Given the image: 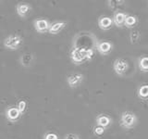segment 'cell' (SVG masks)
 Returning <instances> with one entry per match:
<instances>
[{
	"instance_id": "9c48e42d",
	"label": "cell",
	"mask_w": 148,
	"mask_h": 139,
	"mask_svg": "<svg viewBox=\"0 0 148 139\" xmlns=\"http://www.w3.org/2000/svg\"><path fill=\"white\" fill-rule=\"evenodd\" d=\"M113 26L112 18L108 16H101L98 19V27L101 30H109Z\"/></svg>"
},
{
	"instance_id": "44dd1931",
	"label": "cell",
	"mask_w": 148,
	"mask_h": 139,
	"mask_svg": "<svg viewBox=\"0 0 148 139\" xmlns=\"http://www.w3.org/2000/svg\"><path fill=\"white\" fill-rule=\"evenodd\" d=\"M105 130L104 128H102L100 126H95L94 128V133L96 134V136H102L104 133H105Z\"/></svg>"
},
{
	"instance_id": "7c38bea8",
	"label": "cell",
	"mask_w": 148,
	"mask_h": 139,
	"mask_svg": "<svg viewBox=\"0 0 148 139\" xmlns=\"http://www.w3.org/2000/svg\"><path fill=\"white\" fill-rule=\"evenodd\" d=\"M66 26H67V22H65V21L54 22L53 24H50V27L48 29V32L51 34H58V32H61Z\"/></svg>"
},
{
	"instance_id": "603a6c76",
	"label": "cell",
	"mask_w": 148,
	"mask_h": 139,
	"mask_svg": "<svg viewBox=\"0 0 148 139\" xmlns=\"http://www.w3.org/2000/svg\"><path fill=\"white\" fill-rule=\"evenodd\" d=\"M64 139H80V138L75 133H68L65 136Z\"/></svg>"
},
{
	"instance_id": "d6986e66",
	"label": "cell",
	"mask_w": 148,
	"mask_h": 139,
	"mask_svg": "<svg viewBox=\"0 0 148 139\" xmlns=\"http://www.w3.org/2000/svg\"><path fill=\"white\" fill-rule=\"evenodd\" d=\"M26 108H27V102H26L25 100L21 99V100L18 101V105H17V109H18V111H20V113H21V114H23V113H24V111H25Z\"/></svg>"
},
{
	"instance_id": "9a60e30c",
	"label": "cell",
	"mask_w": 148,
	"mask_h": 139,
	"mask_svg": "<svg viewBox=\"0 0 148 139\" xmlns=\"http://www.w3.org/2000/svg\"><path fill=\"white\" fill-rule=\"evenodd\" d=\"M34 60V56L31 53H24L21 57V64L24 67H29Z\"/></svg>"
},
{
	"instance_id": "7a4b0ae2",
	"label": "cell",
	"mask_w": 148,
	"mask_h": 139,
	"mask_svg": "<svg viewBox=\"0 0 148 139\" xmlns=\"http://www.w3.org/2000/svg\"><path fill=\"white\" fill-rule=\"evenodd\" d=\"M22 38L18 34H13L6 37L3 42L4 46L9 50H17L22 44Z\"/></svg>"
},
{
	"instance_id": "277c9868",
	"label": "cell",
	"mask_w": 148,
	"mask_h": 139,
	"mask_svg": "<svg viewBox=\"0 0 148 139\" xmlns=\"http://www.w3.org/2000/svg\"><path fill=\"white\" fill-rule=\"evenodd\" d=\"M113 68H114L115 72L117 73L118 75L122 76L127 72L129 69V64L127 62V60H125L123 58H117L114 61Z\"/></svg>"
},
{
	"instance_id": "4fadbf2b",
	"label": "cell",
	"mask_w": 148,
	"mask_h": 139,
	"mask_svg": "<svg viewBox=\"0 0 148 139\" xmlns=\"http://www.w3.org/2000/svg\"><path fill=\"white\" fill-rule=\"evenodd\" d=\"M126 18V14L123 12L118 11L114 14V16L112 18L113 24H115L117 27H122L124 25V21Z\"/></svg>"
},
{
	"instance_id": "e0dca14e",
	"label": "cell",
	"mask_w": 148,
	"mask_h": 139,
	"mask_svg": "<svg viewBox=\"0 0 148 139\" xmlns=\"http://www.w3.org/2000/svg\"><path fill=\"white\" fill-rule=\"evenodd\" d=\"M138 96L141 99L146 100L148 97V85H143L138 90Z\"/></svg>"
},
{
	"instance_id": "ac0fdd59",
	"label": "cell",
	"mask_w": 148,
	"mask_h": 139,
	"mask_svg": "<svg viewBox=\"0 0 148 139\" xmlns=\"http://www.w3.org/2000/svg\"><path fill=\"white\" fill-rule=\"evenodd\" d=\"M139 37H140V34H139V32L134 30L132 31L131 34H130V40H131V43L133 45V44H136L138 42V39Z\"/></svg>"
},
{
	"instance_id": "52a82bcc",
	"label": "cell",
	"mask_w": 148,
	"mask_h": 139,
	"mask_svg": "<svg viewBox=\"0 0 148 139\" xmlns=\"http://www.w3.org/2000/svg\"><path fill=\"white\" fill-rule=\"evenodd\" d=\"M113 49V45L108 41H103V42H99L98 44L96 45V50L101 55H108Z\"/></svg>"
},
{
	"instance_id": "ba28073f",
	"label": "cell",
	"mask_w": 148,
	"mask_h": 139,
	"mask_svg": "<svg viewBox=\"0 0 148 139\" xmlns=\"http://www.w3.org/2000/svg\"><path fill=\"white\" fill-rule=\"evenodd\" d=\"M95 122H96L97 126H100L102 128L106 129V127H108L109 125L112 123V119H111L110 117H108V115L100 114L96 117Z\"/></svg>"
},
{
	"instance_id": "8992f818",
	"label": "cell",
	"mask_w": 148,
	"mask_h": 139,
	"mask_svg": "<svg viewBox=\"0 0 148 139\" xmlns=\"http://www.w3.org/2000/svg\"><path fill=\"white\" fill-rule=\"evenodd\" d=\"M34 29L37 32L43 34V32H48L50 23L47 20H45V19H37V20L34 21Z\"/></svg>"
},
{
	"instance_id": "7402d4cb",
	"label": "cell",
	"mask_w": 148,
	"mask_h": 139,
	"mask_svg": "<svg viewBox=\"0 0 148 139\" xmlns=\"http://www.w3.org/2000/svg\"><path fill=\"white\" fill-rule=\"evenodd\" d=\"M44 139H58V136L55 133H46L44 136Z\"/></svg>"
},
{
	"instance_id": "3957f363",
	"label": "cell",
	"mask_w": 148,
	"mask_h": 139,
	"mask_svg": "<svg viewBox=\"0 0 148 139\" xmlns=\"http://www.w3.org/2000/svg\"><path fill=\"white\" fill-rule=\"evenodd\" d=\"M71 58L73 63L81 64L86 60V48L84 47H75L71 53Z\"/></svg>"
},
{
	"instance_id": "ffe728a7",
	"label": "cell",
	"mask_w": 148,
	"mask_h": 139,
	"mask_svg": "<svg viewBox=\"0 0 148 139\" xmlns=\"http://www.w3.org/2000/svg\"><path fill=\"white\" fill-rule=\"evenodd\" d=\"M95 51L92 48H86V60H91L94 58Z\"/></svg>"
},
{
	"instance_id": "5bb4252c",
	"label": "cell",
	"mask_w": 148,
	"mask_h": 139,
	"mask_svg": "<svg viewBox=\"0 0 148 139\" xmlns=\"http://www.w3.org/2000/svg\"><path fill=\"white\" fill-rule=\"evenodd\" d=\"M138 20L136 16L133 15H126V18H125L124 21V25L127 28H130V29H132L133 27H135V25L137 24Z\"/></svg>"
},
{
	"instance_id": "8fae6325",
	"label": "cell",
	"mask_w": 148,
	"mask_h": 139,
	"mask_svg": "<svg viewBox=\"0 0 148 139\" xmlns=\"http://www.w3.org/2000/svg\"><path fill=\"white\" fill-rule=\"evenodd\" d=\"M32 9V7L30 6L29 4H26V3H20L17 5V13L18 15L21 17V18H25L28 14L30 13Z\"/></svg>"
},
{
	"instance_id": "6da1fadb",
	"label": "cell",
	"mask_w": 148,
	"mask_h": 139,
	"mask_svg": "<svg viewBox=\"0 0 148 139\" xmlns=\"http://www.w3.org/2000/svg\"><path fill=\"white\" fill-rule=\"evenodd\" d=\"M137 123V116L132 111H125L120 117V125L125 129H131Z\"/></svg>"
},
{
	"instance_id": "30bf717a",
	"label": "cell",
	"mask_w": 148,
	"mask_h": 139,
	"mask_svg": "<svg viewBox=\"0 0 148 139\" xmlns=\"http://www.w3.org/2000/svg\"><path fill=\"white\" fill-rule=\"evenodd\" d=\"M21 113L20 111L18 110L17 107H10L8 108L6 111V116L8 120H9L10 122H16L21 117Z\"/></svg>"
},
{
	"instance_id": "5b68a950",
	"label": "cell",
	"mask_w": 148,
	"mask_h": 139,
	"mask_svg": "<svg viewBox=\"0 0 148 139\" xmlns=\"http://www.w3.org/2000/svg\"><path fill=\"white\" fill-rule=\"evenodd\" d=\"M83 81V75L81 73H73L68 76L67 82L69 87L76 88L81 85Z\"/></svg>"
},
{
	"instance_id": "cb8c5ba5",
	"label": "cell",
	"mask_w": 148,
	"mask_h": 139,
	"mask_svg": "<svg viewBox=\"0 0 148 139\" xmlns=\"http://www.w3.org/2000/svg\"><path fill=\"white\" fill-rule=\"evenodd\" d=\"M123 1H108V4L111 8H114L115 5H121Z\"/></svg>"
},
{
	"instance_id": "2e32d148",
	"label": "cell",
	"mask_w": 148,
	"mask_h": 139,
	"mask_svg": "<svg viewBox=\"0 0 148 139\" xmlns=\"http://www.w3.org/2000/svg\"><path fill=\"white\" fill-rule=\"evenodd\" d=\"M138 66L143 72H148V58L146 57V56H143V57L139 58Z\"/></svg>"
}]
</instances>
